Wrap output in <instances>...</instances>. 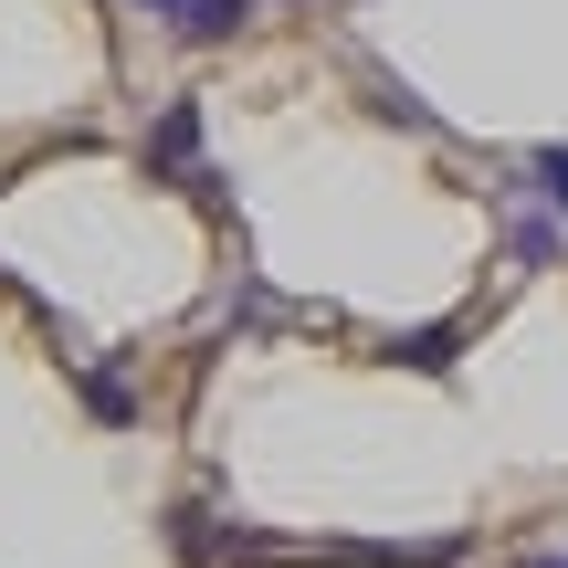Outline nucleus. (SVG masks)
Masks as SVG:
<instances>
[{"label":"nucleus","instance_id":"obj_1","mask_svg":"<svg viewBox=\"0 0 568 568\" xmlns=\"http://www.w3.org/2000/svg\"><path fill=\"white\" fill-rule=\"evenodd\" d=\"M190 159H201V105L180 95V105L159 116V138H148V169H159V180H201Z\"/></svg>","mask_w":568,"mask_h":568},{"label":"nucleus","instance_id":"obj_10","mask_svg":"<svg viewBox=\"0 0 568 568\" xmlns=\"http://www.w3.org/2000/svg\"><path fill=\"white\" fill-rule=\"evenodd\" d=\"M537 568H568V558H537Z\"/></svg>","mask_w":568,"mask_h":568},{"label":"nucleus","instance_id":"obj_4","mask_svg":"<svg viewBox=\"0 0 568 568\" xmlns=\"http://www.w3.org/2000/svg\"><path fill=\"white\" fill-rule=\"evenodd\" d=\"M537 190H548V211L568 222V148H537Z\"/></svg>","mask_w":568,"mask_h":568},{"label":"nucleus","instance_id":"obj_9","mask_svg":"<svg viewBox=\"0 0 568 568\" xmlns=\"http://www.w3.org/2000/svg\"><path fill=\"white\" fill-rule=\"evenodd\" d=\"M138 11H148V21H169V32H180V11H190V0H138Z\"/></svg>","mask_w":568,"mask_h":568},{"label":"nucleus","instance_id":"obj_3","mask_svg":"<svg viewBox=\"0 0 568 568\" xmlns=\"http://www.w3.org/2000/svg\"><path fill=\"white\" fill-rule=\"evenodd\" d=\"M410 368H453V326H422V337H400Z\"/></svg>","mask_w":568,"mask_h":568},{"label":"nucleus","instance_id":"obj_8","mask_svg":"<svg viewBox=\"0 0 568 568\" xmlns=\"http://www.w3.org/2000/svg\"><path fill=\"white\" fill-rule=\"evenodd\" d=\"M84 400H95L105 422H126V379H116V368H95V379H84Z\"/></svg>","mask_w":568,"mask_h":568},{"label":"nucleus","instance_id":"obj_2","mask_svg":"<svg viewBox=\"0 0 568 568\" xmlns=\"http://www.w3.org/2000/svg\"><path fill=\"white\" fill-rule=\"evenodd\" d=\"M243 21H253V0H190V11H180V42H232Z\"/></svg>","mask_w":568,"mask_h":568},{"label":"nucleus","instance_id":"obj_7","mask_svg":"<svg viewBox=\"0 0 568 568\" xmlns=\"http://www.w3.org/2000/svg\"><path fill=\"white\" fill-rule=\"evenodd\" d=\"M558 253V222H516V264H548Z\"/></svg>","mask_w":568,"mask_h":568},{"label":"nucleus","instance_id":"obj_5","mask_svg":"<svg viewBox=\"0 0 568 568\" xmlns=\"http://www.w3.org/2000/svg\"><path fill=\"white\" fill-rule=\"evenodd\" d=\"M169 548H180V558H211V548H222V537H211V527H201V516H190V506H180V516H169Z\"/></svg>","mask_w":568,"mask_h":568},{"label":"nucleus","instance_id":"obj_6","mask_svg":"<svg viewBox=\"0 0 568 568\" xmlns=\"http://www.w3.org/2000/svg\"><path fill=\"white\" fill-rule=\"evenodd\" d=\"M379 116H400V126H432V105L410 95V84H389V74H379Z\"/></svg>","mask_w":568,"mask_h":568}]
</instances>
